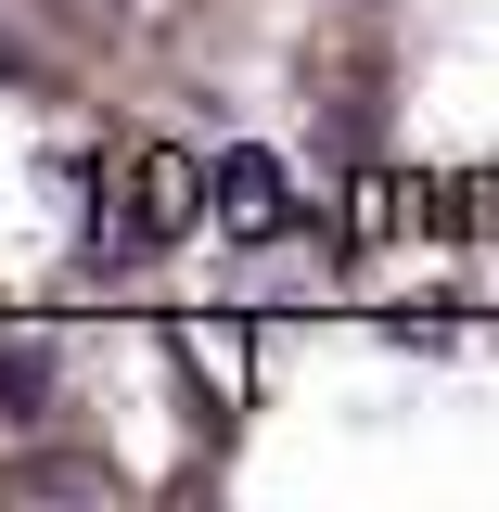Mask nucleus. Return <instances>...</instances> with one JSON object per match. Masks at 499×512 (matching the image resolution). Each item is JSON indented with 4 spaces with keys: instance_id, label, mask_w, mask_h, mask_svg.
<instances>
[{
    "instance_id": "nucleus-1",
    "label": "nucleus",
    "mask_w": 499,
    "mask_h": 512,
    "mask_svg": "<svg viewBox=\"0 0 499 512\" xmlns=\"http://www.w3.org/2000/svg\"><path fill=\"white\" fill-rule=\"evenodd\" d=\"M128 192H141V205H128V231H103V256H141V244H167V231H192V218H205V192H218V167H192V154L154 141V154L128 167Z\"/></svg>"
},
{
    "instance_id": "nucleus-2",
    "label": "nucleus",
    "mask_w": 499,
    "mask_h": 512,
    "mask_svg": "<svg viewBox=\"0 0 499 512\" xmlns=\"http://www.w3.org/2000/svg\"><path fill=\"white\" fill-rule=\"evenodd\" d=\"M218 218H231V231H282V167H269V154H218Z\"/></svg>"
}]
</instances>
